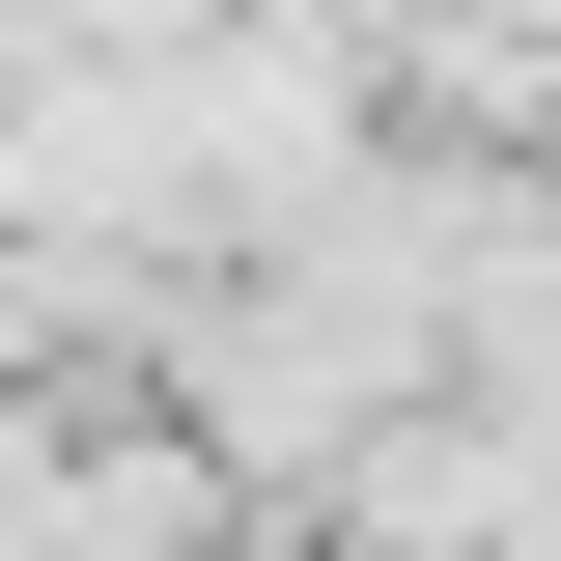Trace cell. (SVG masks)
<instances>
[{"mask_svg": "<svg viewBox=\"0 0 561 561\" xmlns=\"http://www.w3.org/2000/svg\"><path fill=\"white\" fill-rule=\"evenodd\" d=\"M0 561H225L197 421H0Z\"/></svg>", "mask_w": 561, "mask_h": 561, "instance_id": "1", "label": "cell"}]
</instances>
